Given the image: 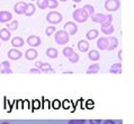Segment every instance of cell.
Masks as SVG:
<instances>
[{
    "label": "cell",
    "instance_id": "60d3db41",
    "mask_svg": "<svg viewBox=\"0 0 134 124\" xmlns=\"http://www.w3.org/2000/svg\"><path fill=\"white\" fill-rule=\"evenodd\" d=\"M73 1H74V2H81L82 0H73Z\"/></svg>",
    "mask_w": 134,
    "mask_h": 124
},
{
    "label": "cell",
    "instance_id": "f546056e",
    "mask_svg": "<svg viewBox=\"0 0 134 124\" xmlns=\"http://www.w3.org/2000/svg\"><path fill=\"white\" fill-rule=\"evenodd\" d=\"M53 33H57V28H55V26H49V27H46L45 34L47 36H51Z\"/></svg>",
    "mask_w": 134,
    "mask_h": 124
},
{
    "label": "cell",
    "instance_id": "484cf974",
    "mask_svg": "<svg viewBox=\"0 0 134 124\" xmlns=\"http://www.w3.org/2000/svg\"><path fill=\"white\" fill-rule=\"evenodd\" d=\"M37 7L40 9L49 8V0H37Z\"/></svg>",
    "mask_w": 134,
    "mask_h": 124
},
{
    "label": "cell",
    "instance_id": "f1b7e54d",
    "mask_svg": "<svg viewBox=\"0 0 134 124\" xmlns=\"http://www.w3.org/2000/svg\"><path fill=\"white\" fill-rule=\"evenodd\" d=\"M102 29L103 34H105V35H110V34L114 33V26L110 25L109 27H106V28H100Z\"/></svg>",
    "mask_w": 134,
    "mask_h": 124
},
{
    "label": "cell",
    "instance_id": "d6a6232c",
    "mask_svg": "<svg viewBox=\"0 0 134 124\" xmlns=\"http://www.w3.org/2000/svg\"><path fill=\"white\" fill-rule=\"evenodd\" d=\"M6 69H10V62L9 61H3L0 64V70H6Z\"/></svg>",
    "mask_w": 134,
    "mask_h": 124
},
{
    "label": "cell",
    "instance_id": "b9f144b4",
    "mask_svg": "<svg viewBox=\"0 0 134 124\" xmlns=\"http://www.w3.org/2000/svg\"><path fill=\"white\" fill-rule=\"evenodd\" d=\"M1 124H10V123H9V122H2Z\"/></svg>",
    "mask_w": 134,
    "mask_h": 124
},
{
    "label": "cell",
    "instance_id": "e0dca14e",
    "mask_svg": "<svg viewBox=\"0 0 134 124\" xmlns=\"http://www.w3.org/2000/svg\"><path fill=\"white\" fill-rule=\"evenodd\" d=\"M10 36H12V34H10V31L8 28H2L0 29V40L2 41H8L10 39Z\"/></svg>",
    "mask_w": 134,
    "mask_h": 124
},
{
    "label": "cell",
    "instance_id": "30bf717a",
    "mask_svg": "<svg viewBox=\"0 0 134 124\" xmlns=\"http://www.w3.org/2000/svg\"><path fill=\"white\" fill-rule=\"evenodd\" d=\"M96 44H97V47L99 50H108V39L106 36L99 37Z\"/></svg>",
    "mask_w": 134,
    "mask_h": 124
},
{
    "label": "cell",
    "instance_id": "74e56055",
    "mask_svg": "<svg viewBox=\"0 0 134 124\" xmlns=\"http://www.w3.org/2000/svg\"><path fill=\"white\" fill-rule=\"evenodd\" d=\"M0 72H1V73H13V70H10V69H6V70H0Z\"/></svg>",
    "mask_w": 134,
    "mask_h": 124
},
{
    "label": "cell",
    "instance_id": "7a4b0ae2",
    "mask_svg": "<svg viewBox=\"0 0 134 124\" xmlns=\"http://www.w3.org/2000/svg\"><path fill=\"white\" fill-rule=\"evenodd\" d=\"M62 19H63V16H62V14L59 13V11L52 10V11H50V13L46 15V20L49 21L50 24L53 25V26L59 24V23H61Z\"/></svg>",
    "mask_w": 134,
    "mask_h": 124
},
{
    "label": "cell",
    "instance_id": "2e32d148",
    "mask_svg": "<svg viewBox=\"0 0 134 124\" xmlns=\"http://www.w3.org/2000/svg\"><path fill=\"white\" fill-rule=\"evenodd\" d=\"M24 44H25V41L21 39L20 36H16V37H14V39L12 40V45L15 48L24 46Z\"/></svg>",
    "mask_w": 134,
    "mask_h": 124
},
{
    "label": "cell",
    "instance_id": "5b68a950",
    "mask_svg": "<svg viewBox=\"0 0 134 124\" xmlns=\"http://www.w3.org/2000/svg\"><path fill=\"white\" fill-rule=\"evenodd\" d=\"M35 68L40 69L42 72H53L54 73V70L52 69V67L50 63H45V62H42V61H36L35 62Z\"/></svg>",
    "mask_w": 134,
    "mask_h": 124
},
{
    "label": "cell",
    "instance_id": "e575fe53",
    "mask_svg": "<svg viewBox=\"0 0 134 124\" xmlns=\"http://www.w3.org/2000/svg\"><path fill=\"white\" fill-rule=\"evenodd\" d=\"M29 72H31V73H37V74H38V73L42 72V71H41L40 69H37V68H32V69L29 70Z\"/></svg>",
    "mask_w": 134,
    "mask_h": 124
},
{
    "label": "cell",
    "instance_id": "ba28073f",
    "mask_svg": "<svg viewBox=\"0 0 134 124\" xmlns=\"http://www.w3.org/2000/svg\"><path fill=\"white\" fill-rule=\"evenodd\" d=\"M26 42H27V44L29 45V46L36 47V46H40L41 45V39L38 36H36V35H31V36L27 37Z\"/></svg>",
    "mask_w": 134,
    "mask_h": 124
},
{
    "label": "cell",
    "instance_id": "7c38bea8",
    "mask_svg": "<svg viewBox=\"0 0 134 124\" xmlns=\"http://www.w3.org/2000/svg\"><path fill=\"white\" fill-rule=\"evenodd\" d=\"M37 55H38V53H37V51L35 48H28V50H26V52H25V58L27 59L28 61L35 60L37 58Z\"/></svg>",
    "mask_w": 134,
    "mask_h": 124
},
{
    "label": "cell",
    "instance_id": "ab89813d",
    "mask_svg": "<svg viewBox=\"0 0 134 124\" xmlns=\"http://www.w3.org/2000/svg\"><path fill=\"white\" fill-rule=\"evenodd\" d=\"M122 52H123V51L118 52V59H120V60H122Z\"/></svg>",
    "mask_w": 134,
    "mask_h": 124
},
{
    "label": "cell",
    "instance_id": "5bb4252c",
    "mask_svg": "<svg viewBox=\"0 0 134 124\" xmlns=\"http://www.w3.org/2000/svg\"><path fill=\"white\" fill-rule=\"evenodd\" d=\"M106 16L107 15H104L102 13H97V14H94L91 17V20L94 23H99V24H102V23L106 19Z\"/></svg>",
    "mask_w": 134,
    "mask_h": 124
},
{
    "label": "cell",
    "instance_id": "1f68e13d",
    "mask_svg": "<svg viewBox=\"0 0 134 124\" xmlns=\"http://www.w3.org/2000/svg\"><path fill=\"white\" fill-rule=\"evenodd\" d=\"M69 61L71 62V63H77L78 61H79V54L74 53L72 56H70V58H69Z\"/></svg>",
    "mask_w": 134,
    "mask_h": 124
},
{
    "label": "cell",
    "instance_id": "7bdbcfd3",
    "mask_svg": "<svg viewBox=\"0 0 134 124\" xmlns=\"http://www.w3.org/2000/svg\"><path fill=\"white\" fill-rule=\"evenodd\" d=\"M60 1H61V2H65V1H66V0H60Z\"/></svg>",
    "mask_w": 134,
    "mask_h": 124
},
{
    "label": "cell",
    "instance_id": "9a60e30c",
    "mask_svg": "<svg viewBox=\"0 0 134 124\" xmlns=\"http://www.w3.org/2000/svg\"><path fill=\"white\" fill-rule=\"evenodd\" d=\"M89 44L87 41L86 40H80L79 42H78V50H79L80 52H88V50H89Z\"/></svg>",
    "mask_w": 134,
    "mask_h": 124
},
{
    "label": "cell",
    "instance_id": "8992f818",
    "mask_svg": "<svg viewBox=\"0 0 134 124\" xmlns=\"http://www.w3.org/2000/svg\"><path fill=\"white\" fill-rule=\"evenodd\" d=\"M26 8H27V3L24 2V1H18L16 5L14 6V10L15 13L18 14V15H24Z\"/></svg>",
    "mask_w": 134,
    "mask_h": 124
},
{
    "label": "cell",
    "instance_id": "4316f807",
    "mask_svg": "<svg viewBox=\"0 0 134 124\" xmlns=\"http://www.w3.org/2000/svg\"><path fill=\"white\" fill-rule=\"evenodd\" d=\"M82 8L86 10V13H87L89 16H92V15L95 14V9H94V7H92L91 5H85Z\"/></svg>",
    "mask_w": 134,
    "mask_h": 124
},
{
    "label": "cell",
    "instance_id": "3957f363",
    "mask_svg": "<svg viewBox=\"0 0 134 124\" xmlns=\"http://www.w3.org/2000/svg\"><path fill=\"white\" fill-rule=\"evenodd\" d=\"M72 16H73V19L78 23H85V21H87V19L89 18V15L86 13V10L83 8L76 9L73 11Z\"/></svg>",
    "mask_w": 134,
    "mask_h": 124
},
{
    "label": "cell",
    "instance_id": "ffe728a7",
    "mask_svg": "<svg viewBox=\"0 0 134 124\" xmlns=\"http://www.w3.org/2000/svg\"><path fill=\"white\" fill-rule=\"evenodd\" d=\"M98 34H99V32L97 31V29H90V31H88L87 34H86V37H87L88 41H91V40L97 39Z\"/></svg>",
    "mask_w": 134,
    "mask_h": 124
},
{
    "label": "cell",
    "instance_id": "836d02e7",
    "mask_svg": "<svg viewBox=\"0 0 134 124\" xmlns=\"http://www.w3.org/2000/svg\"><path fill=\"white\" fill-rule=\"evenodd\" d=\"M68 124H86V120H70Z\"/></svg>",
    "mask_w": 134,
    "mask_h": 124
},
{
    "label": "cell",
    "instance_id": "9c48e42d",
    "mask_svg": "<svg viewBox=\"0 0 134 124\" xmlns=\"http://www.w3.org/2000/svg\"><path fill=\"white\" fill-rule=\"evenodd\" d=\"M7 55H8V59L10 60H19L21 56H23V53L17 50V48H10V50L8 51V53H7Z\"/></svg>",
    "mask_w": 134,
    "mask_h": 124
},
{
    "label": "cell",
    "instance_id": "44dd1931",
    "mask_svg": "<svg viewBox=\"0 0 134 124\" xmlns=\"http://www.w3.org/2000/svg\"><path fill=\"white\" fill-rule=\"evenodd\" d=\"M100 70V67L99 64H97V63H94V64H91V66H89L88 67V69L86 70V73H98V71Z\"/></svg>",
    "mask_w": 134,
    "mask_h": 124
},
{
    "label": "cell",
    "instance_id": "d6986e66",
    "mask_svg": "<svg viewBox=\"0 0 134 124\" xmlns=\"http://www.w3.org/2000/svg\"><path fill=\"white\" fill-rule=\"evenodd\" d=\"M88 58H89V60H91V61H98L100 58V53L97 50H91V51H89V53H88Z\"/></svg>",
    "mask_w": 134,
    "mask_h": 124
},
{
    "label": "cell",
    "instance_id": "d590c367",
    "mask_svg": "<svg viewBox=\"0 0 134 124\" xmlns=\"http://www.w3.org/2000/svg\"><path fill=\"white\" fill-rule=\"evenodd\" d=\"M89 123H90V124H102L103 121H102V120H90Z\"/></svg>",
    "mask_w": 134,
    "mask_h": 124
},
{
    "label": "cell",
    "instance_id": "83f0119b",
    "mask_svg": "<svg viewBox=\"0 0 134 124\" xmlns=\"http://www.w3.org/2000/svg\"><path fill=\"white\" fill-rule=\"evenodd\" d=\"M6 28H8L9 31H16V29L18 28V21L17 20H14L12 23H9V24L7 25Z\"/></svg>",
    "mask_w": 134,
    "mask_h": 124
},
{
    "label": "cell",
    "instance_id": "d4e9b609",
    "mask_svg": "<svg viewBox=\"0 0 134 124\" xmlns=\"http://www.w3.org/2000/svg\"><path fill=\"white\" fill-rule=\"evenodd\" d=\"M46 55L51 59H55L58 56V50L54 48V47H49L46 50Z\"/></svg>",
    "mask_w": 134,
    "mask_h": 124
},
{
    "label": "cell",
    "instance_id": "cb8c5ba5",
    "mask_svg": "<svg viewBox=\"0 0 134 124\" xmlns=\"http://www.w3.org/2000/svg\"><path fill=\"white\" fill-rule=\"evenodd\" d=\"M62 53H63V55L65 56V58H70V56H72L76 52L73 51V48L72 47H70V46H65L64 48H63V51H62Z\"/></svg>",
    "mask_w": 134,
    "mask_h": 124
},
{
    "label": "cell",
    "instance_id": "ac0fdd59",
    "mask_svg": "<svg viewBox=\"0 0 134 124\" xmlns=\"http://www.w3.org/2000/svg\"><path fill=\"white\" fill-rule=\"evenodd\" d=\"M109 72H110V73H113V74L121 73V72H122V63H121V62L114 63V64L110 67V69H109Z\"/></svg>",
    "mask_w": 134,
    "mask_h": 124
},
{
    "label": "cell",
    "instance_id": "603a6c76",
    "mask_svg": "<svg viewBox=\"0 0 134 124\" xmlns=\"http://www.w3.org/2000/svg\"><path fill=\"white\" fill-rule=\"evenodd\" d=\"M34 13H35V6L33 5V3H28L24 15H25V16H27V17H29V16H33Z\"/></svg>",
    "mask_w": 134,
    "mask_h": 124
},
{
    "label": "cell",
    "instance_id": "6da1fadb",
    "mask_svg": "<svg viewBox=\"0 0 134 124\" xmlns=\"http://www.w3.org/2000/svg\"><path fill=\"white\" fill-rule=\"evenodd\" d=\"M54 40L59 45H65L66 43H69V34L68 32H65L64 29H60V31H57L54 35Z\"/></svg>",
    "mask_w": 134,
    "mask_h": 124
},
{
    "label": "cell",
    "instance_id": "8fae6325",
    "mask_svg": "<svg viewBox=\"0 0 134 124\" xmlns=\"http://www.w3.org/2000/svg\"><path fill=\"white\" fill-rule=\"evenodd\" d=\"M12 19H13L12 13H9V11H6V10L0 11V23H2V24H6V23H8L9 20H12Z\"/></svg>",
    "mask_w": 134,
    "mask_h": 124
},
{
    "label": "cell",
    "instance_id": "8d00e7d4",
    "mask_svg": "<svg viewBox=\"0 0 134 124\" xmlns=\"http://www.w3.org/2000/svg\"><path fill=\"white\" fill-rule=\"evenodd\" d=\"M103 124H116V122H115L114 120H105V121L103 122Z\"/></svg>",
    "mask_w": 134,
    "mask_h": 124
},
{
    "label": "cell",
    "instance_id": "277c9868",
    "mask_svg": "<svg viewBox=\"0 0 134 124\" xmlns=\"http://www.w3.org/2000/svg\"><path fill=\"white\" fill-rule=\"evenodd\" d=\"M121 1L120 0H106L105 1V9L108 11H116L120 9Z\"/></svg>",
    "mask_w": 134,
    "mask_h": 124
},
{
    "label": "cell",
    "instance_id": "4dcf8cb0",
    "mask_svg": "<svg viewBox=\"0 0 134 124\" xmlns=\"http://www.w3.org/2000/svg\"><path fill=\"white\" fill-rule=\"evenodd\" d=\"M58 6H59V2H58V0H49V8L50 9H55V8H58Z\"/></svg>",
    "mask_w": 134,
    "mask_h": 124
},
{
    "label": "cell",
    "instance_id": "7402d4cb",
    "mask_svg": "<svg viewBox=\"0 0 134 124\" xmlns=\"http://www.w3.org/2000/svg\"><path fill=\"white\" fill-rule=\"evenodd\" d=\"M111 21H113V17L110 15H107L106 16V19L104 20L102 24H100V28H106V27H109L111 25Z\"/></svg>",
    "mask_w": 134,
    "mask_h": 124
},
{
    "label": "cell",
    "instance_id": "f35d334b",
    "mask_svg": "<svg viewBox=\"0 0 134 124\" xmlns=\"http://www.w3.org/2000/svg\"><path fill=\"white\" fill-rule=\"evenodd\" d=\"M53 105H54V108H59V107H60V101L55 100L54 103H53Z\"/></svg>",
    "mask_w": 134,
    "mask_h": 124
},
{
    "label": "cell",
    "instance_id": "4fadbf2b",
    "mask_svg": "<svg viewBox=\"0 0 134 124\" xmlns=\"http://www.w3.org/2000/svg\"><path fill=\"white\" fill-rule=\"evenodd\" d=\"M107 39H108V50H115L118 46V40L115 36H108Z\"/></svg>",
    "mask_w": 134,
    "mask_h": 124
},
{
    "label": "cell",
    "instance_id": "52a82bcc",
    "mask_svg": "<svg viewBox=\"0 0 134 124\" xmlns=\"http://www.w3.org/2000/svg\"><path fill=\"white\" fill-rule=\"evenodd\" d=\"M64 31L68 32L69 35H74L78 32V26L73 21H68L64 25Z\"/></svg>",
    "mask_w": 134,
    "mask_h": 124
}]
</instances>
